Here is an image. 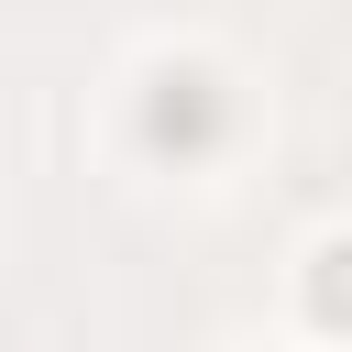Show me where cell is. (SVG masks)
<instances>
[{"label": "cell", "mask_w": 352, "mask_h": 352, "mask_svg": "<svg viewBox=\"0 0 352 352\" xmlns=\"http://www.w3.org/2000/svg\"><path fill=\"white\" fill-rule=\"evenodd\" d=\"M319 308H330V319H352V253H330V264H319Z\"/></svg>", "instance_id": "6da1fadb"}]
</instances>
